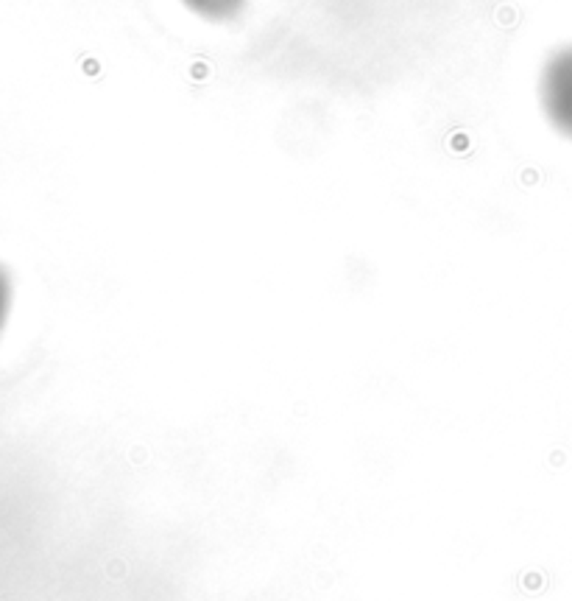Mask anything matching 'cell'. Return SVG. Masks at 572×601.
I'll list each match as a JSON object with an SVG mask.
<instances>
[{"label": "cell", "mask_w": 572, "mask_h": 601, "mask_svg": "<svg viewBox=\"0 0 572 601\" xmlns=\"http://www.w3.org/2000/svg\"><path fill=\"white\" fill-rule=\"evenodd\" d=\"M542 104L550 123L561 135L572 138V45L561 48L544 68Z\"/></svg>", "instance_id": "cell-1"}, {"label": "cell", "mask_w": 572, "mask_h": 601, "mask_svg": "<svg viewBox=\"0 0 572 601\" xmlns=\"http://www.w3.org/2000/svg\"><path fill=\"white\" fill-rule=\"evenodd\" d=\"M184 3L209 20H227L243 6V0H184Z\"/></svg>", "instance_id": "cell-2"}]
</instances>
